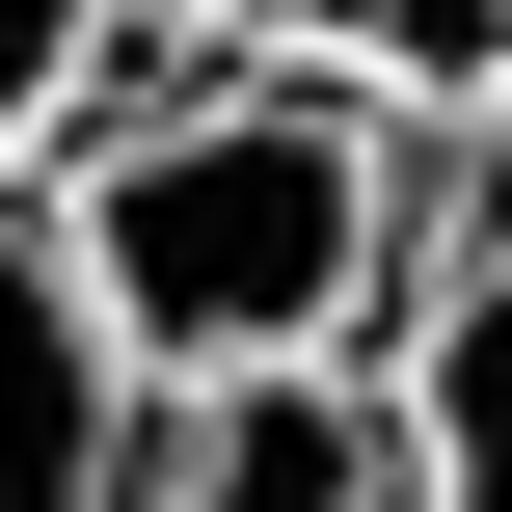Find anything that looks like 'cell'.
Wrapping results in <instances>:
<instances>
[{"mask_svg": "<svg viewBox=\"0 0 512 512\" xmlns=\"http://www.w3.org/2000/svg\"><path fill=\"white\" fill-rule=\"evenodd\" d=\"M0 512H135V378L81 351L27 216H0Z\"/></svg>", "mask_w": 512, "mask_h": 512, "instance_id": "4", "label": "cell"}, {"mask_svg": "<svg viewBox=\"0 0 512 512\" xmlns=\"http://www.w3.org/2000/svg\"><path fill=\"white\" fill-rule=\"evenodd\" d=\"M135 27H243V54H351V81H378V108H432V135H459V108L512 81V0H135Z\"/></svg>", "mask_w": 512, "mask_h": 512, "instance_id": "5", "label": "cell"}, {"mask_svg": "<svg viewBox=\"0 0 512 512\" xmlns=\"http://www.w3.org/2000/svg\"><path fill=\"white\" fill-rule=\"evenodd\" d=\"M378 432H405V512H512V81L432 135V243H405V324H378Z\"/></svg>", "mask_w": 512, "mask_h": 512, "instance_id": "2", "label": "cell"}, {"mask_svg": "<svg viewBox=\"0 0 512 512\" xmlns=\"http://www.w3.org/2000/svg\"><path fill=\"white\" fill-rule=\"evenodd\" d=\"M135 512H405L378 378H243V405H135Z\"/></svg>", "mask_w": 512, "mask_h": 512, "instance_id": "3", "label": "cell"}, {"mask_svg": "<svg viewBox=\"0 0 512 512\" xmlns=\"http://www.w3.org/2000/svg\"><path fill=\"white\" fill-rule=\"evenodd\" d=\"M108 27H135V0H0V216H27V162H54V108H81Z\"/></svg>", "mask_w": 512, "mask_h": 512, "instance_id": "6", "label": "cell"}, {"mask_svg": "<svg viewBox=\"0 0 512 512\" xmlns=\"http://www.w3.org/2000/svg\"><path fill=\"white\" fill-rule=\"evenodd\" d=\"M27 243L81 297V351L135 405H243V378H378L405 243H432V108H378L351 54H243V27H108Z\"/></svg>", "mask_w": 512, "mask_h": 512, "instance_id": "1", "label": "cell"}]
</instances>
